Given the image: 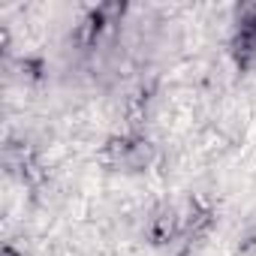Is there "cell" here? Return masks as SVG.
I'll list each match as a JSON object with an SVG mask.
<instances>
[]
</instances>
